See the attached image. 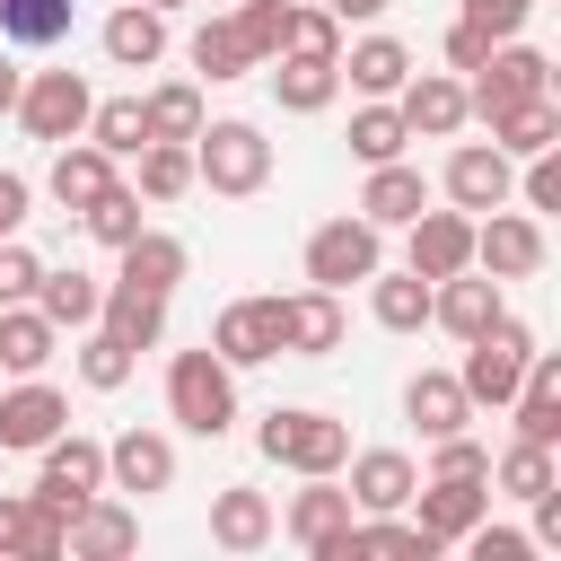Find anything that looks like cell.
<instances>
[{
    "label": "cell",
    "instance_id": "cell-36",
    "mask_svg": "<svg viewBox=\"0 0 561 561\" xmlns=\"http://www.w3.org/2000/svg\"><path fill=\"white\" fill-rule=\"evenodd\" d=\"M131 193L140 202H184L193 193V140H149V149H131Z\"/></svg>",
    "mask_w": 561,
    "mask_h": 561
},
{
    "label": "cell",
    "instance_id": "cell-54",
    "mask_svg": "<svg viewBox=\"0 0 561 561\" xmlns=\"http://www.w3.org/2000/svg\"><path fill=\"white\" fill-rule=\"evenodd\" d=\"M18 88H26V79H18V70H9V61H0V114H9V105H18Z\"/></svg>",
    "mask_w": 561,
    "mask_h": 561
},
{
    "label": "cell",
    "instance_id": "cell-22",
    "mask_svg": "<svg viewBox=\"0 0 561 561\" xmlns=\"http://www.w3.org/2000/svg\"><path fill=\"white\" fill-rule=\"evenodd\" d=\"M421 210H430V175H421L412 158L368 167V184H359V219H368V228H412Z\"/></svg>",
    "mask_w": 561,
    "mask_h": 561
},
{
    "label": "cell",
    "instance_id": "cell-1",
    "mask_svg": "<svg viewBox=\"0 0 561 561\" xmlns=\"http://www.w3.org/2000/svg\"><path fill=\"white\" fill-rule=\"evenodd\" d=\"M193 184H210L219 202H254V193L272 184V140H263V123H245V114L202 123V131H193Z\"/></svg>",
    "mask_w": 561,
    "mask_h": 561
},
{
    "label": "cell",
    "instance_id": "cell-6",
    "mask_svg": "<svg viewBox=\"0 0 561 561\" xmlns=\"http://www.w3.org/2000/svg\"><path fill=\"white\" fill-rule=\"evenodd\" d=\"M403 508H412V526L447 552V543H465V535L491 517V473H421Z\"/></svg>",
    "mask_w": 561,
    "mask_h": 561
},
{
    "label": "cell",
    "instance_id": "cell-32",
    "mask_svg": "<svg viewBox=\"0 0 561 561\" xmlns=\"http://www.w3.org/2000/svg\"><path fill=\"white\" fill-rule=\"evenodd\" d=\"M184 61H193V70L210 79V88H219V79H245V70H263V61L245 53V35H237V18H228V9H210V18L193 26V44H184Z\"/></svg>",
    "mask_w": 561,
    "mask_h": 561
},
{
    "label": "cell",
    "instance_id": "cell-45",
    "mask_svg": "<svg viewBox=\"0 0 561 561\" xmlns=\"http://www.w3.org/2000/svg\"><path fill=\"white\" fill-rule=\"evenodd\" d=\"M228 18H237V35H245V53L272 61V53H280V18H289V0H228Z\"/></svg>",
    "mask_w": 561,
    "mask_h": 561
},
{
    "label": "cell",
    "instance_id": "cell-49",
    "mask_svg": "<svg viewBox=\"0 0 561 561\" xmlns=\"http://www.w3.org/2000/svg\"><path fill=\"white\" fill-rule=\"evenodd\" d=\"M465 552H473V561H526V552H535V535H517V526H491V517H482V526L465 535Z\"/></svg>",
    "mask_w": 561,
    "mask_h": 561
},
{
    "label": "cell",
    "instance_id": "cell-5",
    "mask_svg": "<svg viewBox=\"0 0 561 561\" xmlns=\"http://www.w3.org/2000/svg\"><path fill=\"white\" fill-rule=\"evenodd\" d=\"M526 359H535V333H526L517 316H500V324H482V333L465 342V368H456V386H465V403H473V412H500V403L517 394V377H526Z\"/></svg>",
    "mask_w": 561,
    "mask_h": 561
},
{
    "label": "cell",
    "instance_id": "cell-20",
    "mask_svg": "<svg viewBox=\"0 0 561 561\" xmlns=\"http://www.w3.org/2000/svg\"><path fill=\"white\" fill-rule=\"evenodd\" d=\"M131 543H140V508L123 491H96L70 508V561H123Z\"/></svg>",
    "mask_w": 561,
    "mask_h": 561
},
{
    "label": "cell",
    "instance_id": "cell-55",
    "mask_svg": "<svg viewBox=\"0 0 561 561\" xmlns=\"http://www.w3.org/2000/svg\"><path fill=\"white\" fill-rule=\"evenodd\" d=\"M149 9H184V0H149Z\"/></svg>",
    "mask_w": 561,
    "mask_h": 561
},
{
    "label": "cell",
    "instance_id": "cell-26",
    "mask_svg": "<svg viewBox=\"0 0 561 561\" xmlns=\"http://www.w3.org/2000/svg\"><path fill=\"white\" fill-rule=\"evenodd\" d=\"M96 324H105L123 351H158V342H167V298H158V289H131V280H105Z\"/></svg>",
    "mask_w": 561,
    "mask_h": 561
},
{
    "label": "cell",
    "instance_id": "cell-13",
    "mask_svg": "<svg viewBox=\"0 0 561 561\" xmlns=\"http://www.w3.org/2000/svg\"><path fill=\"white\" fill-rule=\"evenodd\" d=\"M53 430H70V394L44 377H9L0 386V456H35Z\"/></svg>",
    "mask_w": 561,
    "mask_h": 561
},
{
    "label": "cell",
    "instance_id": "cell-47",
    "mask_svg": "<svg viewBox=\"0 0 561 561\" xmlns=\"http://www.w3.org/2000/svg\"><path fill=\"white\" fill-rule=\"evenodd\" d=\"M456 18H465V26H482L491 44H508V35H526V18H535V0H465Z\"/></svg>",
    "mask_w": 561,
    "mask_h": 561
},
{
    "label": "cell",
    "instance_id": "cell-17",
    "mask_svg": "<svg viewBox=\"0 0 561 561\" xmlns=\"http://www.w3.org/2000/svg\"><path fill=\"white\" fill-rule=\"evenodd\" d=\"M167 482H175V438H167V430H123V438H105V491L149 500V491H167Z\"/></svg>",
    "mask_w": 561,
    "mask_h": 561
},
{
    "label": "cell",
    "instance_id": "cell-29",
    "mask_svg": "<svg viewBox=\"0 0 561 561\" xmlns=\"http://www.w3.org/2000/svg\"><path fill=\"white\" fill-rule=\"evenodd\" d=\"M403 421H412L421 438H447V430H473V403H465V386H456V368H421V377L403 386Z\"/></svg>",
    "mask_w": 561,
    "mask_h": 561
},
{
    "label": "cell",
    "instance_id": "cell-19",
    "mask_svg": "<svg viewBox=\"0 0 561 561\" xmlns=\"http://www.w3.org/2000/svg\"><path fill=\"white\" fill-rule=\"evenodd\" d=\"M500 316H508V298H500V280H491V272H473V263H465V272L430 280V324H447L456 342H473V333H482V324H500Z\"/></svg>",
    "mask_w": 561,
    "mask_h": 561
},
{
    "label": "cell",
    "instance_id": "cell-53",
    "mask_svg": "<svg viewBox=\"0 0 561 561\" xmlns=\"http://www.w3.org/2000/svg\"><path fill=\"white\" fill-rule=\"evenodd\" d=\"M324 9H333V18H342V26H368V18H386V9H394V0H324Z\"/></svg>",
    "mask_w": 561,
    "mask_h": 561
},
{
    "label": "cell",
    "instance_id": "cell-50",
    "mask_svg": "<svg viewBox=\"0 0 561 561\" xmlns=\"http://www.w3.org/2000/svg\"><path fill=\"white\" fill-rule=\"evenodd\" d=\"M438 53H447V70H482V53H491V35H482V26H465V18H456V26H447V44H438Z\"/></svg>",
    "mask_w": 561,
    "mask_h": 561
},
{
    "label": "cell",
    "instance_id": "cell-15",
    "mask_svg": "<svg viewBox=\"0 0 561 561\" xmlns=\"http://www.w3.org/2000/svg\"><path fill=\"white\" fill-rule=\"evenodd\" d=\"M210 351H219L228 368H263V359H280V298H228L219 324H210Z\"/></svg>",
    "mask_w": 561,
    "mask_h": 561
},
{
    "label": "cell",
    "instance_id": "cell-23",
    "mask_svg": "<svg viewBox=\"0 0 561 561\" xmlns=\"http://www.w3.org/2000/svg\"><path fill=\"white\" fill-rule=\"evenodd\" d=\"M272 535H280V508H272L263 491H245V482L210 491V543H219V552H263Z\"/></svg>",
    "mask_w": 561,
    "mask_h": 561
},
{
    "label": "cell",
    "instance_id": "cell-21",
    "mask_svg": "<svg viewBox=\"0 0 561 561\" xmlns=\"http://www.w3.org/2000/svg\"><path fill=\"white\" fill-rule=\"evenodd\" d=\"M342 491H351V508L359 517H377V508H403L412 500V482H421V465L403 456V447H359V456H342Z\"/></svg>",
    "mask_w": 561,
    "mask_h": 561
},
{
    "label": "cell",
    "instance_id": "cell-18",
    "mask_svg": "<svg viewBox=\"0 0 561 561\" xmlns=\"http://www.w3.org/2000/svg\"><path fill=\"white\" fill-rule=\"evenodd\" d=\"M403 263L421 272V280H447V272H465L473 263V219L447 202V210H421L412 228H403Z\"/></svg>",
    "mask_w": 561,
    "mask_h": 561
},
{
    "label": "cell",
    "instance_id": "cell-42",
    "mask_svg": "<svg viewBox=\"0 0 561 561\" xmlns=\"http://www.w3.org/2000/svg\"><path fill=\"white\" fill-rule=\"evenodd\" d=\"M70 18H79V0H0V35H9V44H26V53L61 44V35H70Z\"/></svg>",
    "mask_w": 561,
    "mask_h": 561
},
{
    "label": "cell",
    "instance_id": "cell-35",
    "mask_svg": "<svg viewBox=\"0 0 561 561\" xmlns=\"http://www.w3.org/2000/svg\"><path fill=\"white\" fill-rule=\"evenodd\" d=\"M140 114H149V140H193V131L210 123V105H202V79H158V88L140 96Z\"/></svg>",
    "mask_w": 561,
    "mask_h": 561
},
{
    "label": "cell",
    "instance_id": "cell-25",
    "mask_svg": "<svg viewBox=\"0 0 561 561\" xmlns=\"http://www.w3.org/2000/svg\"><path fill=\"white\" fill-rule=\"evenodd\" d=\"M105 184H114V158H105V149L88 140V131H79V140H53V167H44V193H53L61 210H88V202H96Z\"/></svg>",
    "mask_w": 561,
    "mask_h": 561
},
{
    "label": "cell",
    "instance_id": "cell-43",
    "mask_svg": "<svg viewBox=\"0 0 561 561\" xmlns=\"http://www.w3.org/2000/svg\"><path fill=\"white\" fill-rule=\"evenodd\" d=\"M70 368H79V386L88 394H114V386H131V368H140V351H123L105 324H88V342L70 351Z\"/></svg>",
    "mask_w": 561,
    "mask_h": 561
},
{
    "label": "cell",
    "instance_id": "cell-48",
    "mask_svg": "<svg viewBox=\"0 0 561 561\" xmlns=\"http://www.w3.org/2000/svg\"><path fill=\"white\" fill-rule=\"evenodd\" d=\"M35 280H44V263L18 245V237H0V307H18V298H35Z\"/></svg>",
    "mask_w": 561,
    "mask_h": 561
},
{
    "label": "cell",
    "instance_id": "cell-11",
    "mask_svg": "<svg viewBox=\"0 0 561 561\" xmlns=\"http://www.w3.org/2000/svg\"><path fill=\"white\" fill-rule=\"evenodd\" d=\"M88 105H96V88H88L79 70H35L9 114L26 123V140H79V131H88Z\"/></svg>",
    "mask_w": 561,
    "mask_h": 561
},
{
    "label": "cell",
    "instance_id": "cell-4",
    "mask_svg": "<svg viewBox=\"0 0 561 561\" xmlns=\"http://www.w3.org/2000/svg\"><path fill=\"white\" fill-rule=\"evenodd\" d=\"M254 447H263L272 465H289V473H342L351 430H342L333 412H316V403H280V412H263Z\"/></svg>",
    "mask_w": 561,
    "mask_h": 561
},
{
    "label": "cell",
    "instance_id": "cell-2",
    "mask_svg": "<svg viewBox=\"0 0 561 561\" xmlns=\"http://www.w3.org/2000/svg\"><path fill=\"white\" fill-rule=\"evenodd\" d=\"M167 421L193 430V438H228V430H237V368H228L210 342L167 359Z\"/></svg>",
    "mask_w": 561,
    "mask_h": 561
},
{
    "label": "cell",
    "instance_id": "cell-52",
    "mask_svg": "<svg viewBox=\"0 0 561 561\" xmlns=\"http://www.w3.org/2000/svg\"><path fill=\"white\" fill-rule=\"evenodd\" d=\"M526 508H535V552H561V482H552V491H535Z\"/></svg>",
    "mask_w": 561,
    "mask_h": 561
},
{
    "label": "cell",
    "instance_id": "cell-7",
    "mask_svg": "<svg viewBox=\"0 0 561 561\" xmlns=\"http://www.w3.org/2000/svg\"><path fill=\"white\" fill-rule=\"evenodd\" d=\"M105 491V438H79V430H53L44 447H35V500L53 508V517H70L79 500H96Z\"/></svg>",
    "mask_w": 561,
    "mask_h": 561
},
{
    "label": "cell",
    "instance_id": "cell-10",
    "mask_svg": "<svg viewBox=\"0 0 561 561\" xmlns=\"http://www.w3.org/2000/svg\"><path fill=\"white\" fill-rule=\"evenodd\" d=\"M386 263V228H368L359 210H342V219H324L316 237H307V280L316 289H351V280H368Z\"/></svg>",
    "mask_w": 561,
    "mask_h": 561
},
{
    "label": "cell",
    "instance_id": "cell-56",
    "mask_svg": "<svg viewBox=\"0 0 561 561\" xmlns=\"http://www.w3.org/2000/svg\"><path fill=\"white\" fill-rule=\"evenodd\" d=\"M210 9H228V0H210Z\"/></svg>",
    "mask_w": 561,
    "mask_h": 561
},
{
    "label": "cell",
    "instance_id": "cell-33",
    "mask_svg": "<svg viewBox=\"0 0 561 561\" xmlns=\"http://www.w3.org/2000/svg\"><path fill=\"white\" fill-rule=\"evenodd\" d=\"M368 316H377L386 333H421V324H430V280H421L412 263H403V272L377 263V272H368Z\"/></svg>",
    "mask_w": 561,
    "mask_h": 561
},
{
    "label": "cell",
    "instance_id": "cell-41",
    "mask_svg": "<svg viewBox=\"0 0 561 561\" xmlns=\"http://www.w3.org/2000/svg\"><path fill=\"white\" fill-rule=\"evenodd\" d=\"M79 228H88L96 245H114V254H123V245H131V237L149 228V210H140V193H131V184L114 175V184H105V193H96V202L79 210Z\"/></svg>",
    "mask_w": 561,
    "mask_h": 561
},
{
    "label": "cell",
    "instance_id": "cell-51",
    "mask_svg": "<svg viewBox=\"0 0 561 561\" xmlns=\"http://www.w3.org/2000/svg\"><path fill=\"white\" fill-rule=\"evenodd\" d=\"M26 210H35V184L0 167V237H18V228H26Z\"/></svg>",
    "mask_w": 561,
    "mask_h": 561
},
{
    "label": "cell",
    "instance_id": "cell-30",
    "mask_svg": "<svg viewBox=\"0 0 561 561\" xmlns=\"http://www.w3.org/2000/svg\"><path fill=\"white\" fill-rule=\"evenodd\" d=\"M263 70H272L280 114H324V105L342 96V70H333V61H316V53H272Z\"/></svg>",
    "mask_w": 561,
    "mask_h": 561
},
{
    "label": "cell",
    "instance_id": "cell-34",
    "mask_svg": "<svg viewBox=\"0 0 561 561\" xmlns=\"http://www.w3.org/2000/svg\"><path fill=\"white\" fill-rule=\"evenodd\" d=\"M96 298H105V280H96V272H79V263H61V272H44V280H35V307H44L61 333H88V324H96Z\"/></svg>",
    "mask_w": 561,
    "mask_h": 561
},
{
    "label": "cell",
    "instance_id": "cell-16",
    "mask_svg": "<svg viewBox=\"0 0 561 561\" xmlns=\"http://www.w3.org/2000/svg\"><path fill=\"white\" fill-rule=\"evenodd\" d=\"M342 333H351L342 289H316V280H307L298 298H280V351H289V359H333Z\"/></svg>",
    "mask_w": 561,
    "mask_h": 561
},
{
    "label": "cell",
    "instance_id": "cell-28",
    "mask_svg": "<svg viewBox=\"0 0 561 561\" xmlns=\"http://www.w3.org/2000/svg\"><path fill=\"white\" fill-rule=\"evenodd\" d=\"M333 70H342L359 96H394V88L412 79V44H403V35H359V44L333 53Z\"/></svg>",
    "mask_w": 561,
    "mask_h": 561
},
{
    "label": "cell",
    "instance_id": "cell-37",
    "mask_svg": "<svg viewBox=\"0 0 561 561\" xmlns=\"http://www.w3.org/2000/svg\"><path fill=\"white\" fill-rule=\"evenodd\" d=\"M561 482V465H552V447H535V438H508L500 456H491V500H535V491H552Z\"/></svg>",
    "mask_w": 561,
    "mask_h": 561
},
{
    "label": "cell",
    "instance_id": "cell-27",
    "mask_svg": "<svg viewBox=\"0 0 561 561\" xmlns=\"http://www.w3.org/2000/svg\"><path fill=\"white\" fill-rule=\"evenodd\" d=\"M105 61L114 70H158V53H167V9H149V0H123L114 18H105Z\"/></svg>",
    "mask_w": 561,
    "mask_h": 561
},
{
    "label": "cell",
    "instance_id": "cell-14",
    "mask_svg": "<svg viewBox=\"0 0 561 561\" xmlns=\"http://www.w3.org/2000/svg\"><path fill=\"white\" fill-rule=\"evenodd\" d=\"M394 114H403L412 140H456L465 131V79L456 70H412L394 88Z\"/></svg>",
    "mask_w": 561,
    "mask_h": 561
},
{
    "label": "cell",
    "instance_id": "cell-9",
    "mask_svg": "<svg viewBox=\"0 0 561 561\" xmlns=\"http://www.w3.org/2000/svg\"><path fill=\"white\" fill-rule=\"evenodd\" d=\"M473 272H491L500 289H508V280H535V272H543V219H535V210H508V202L482 210V219H473Z\"/></svg>",
    "mask_w": 561,
    "mask_h": 561
},
{
    "label": "cell",
    "instance_id": "cell-46",
    "mask_svg": "<svg viewBox=\"0 0 561 561\" xmlns=\"http://www.w3.org/2000/svg\"><path fill=\"white\" fill-rule=\"evenodd\" d=\"M517 167H526V175H517L508 193H517L535 219H543V210H561V149H535V158H517Z\"/></svg>",
    "mask_w": 561,
    "mask_h": 561
},
{
    "label": "cell",
    "instance_id": "cell-39",
    "mask_svg": "<svg viewBox=\"0 0 561 561\" xmlns=\"http://www.w3.org/2000/svg\"><path fill=\"white\" fill-rule=\"evenodd\" d=\"M403 114H394V96H359V114H351V158L359 167H386V158H403Z\"/></svg>",
    "mask_w": 561,
    "mask_h": 561
},
{
    "label": "cell",
    "instance_id": "cell-8",
    "mask_svg": "<svg viewBox=\"0 0 561 561\" xmlns=\"http://www.w3.org/2000/svg\"><path fill=\"white\" fill-rule=\"evenodd\" d=\"M307 491H289V508H280V535L307 552V561H342V535H351V491H342V473H298Z\"/></svg>",
    "mask_w": 561,
    "mask_h": 561
},
{
    "label": "cell",
    "instance_id": "cell-3",
    "mask_svg": "<svg viewBox=\"0 0 561 561\" xmlns=\"http://www.w3.org/2000/svg\"><path fill=\"white\" fill-rule=\"evenodd\" d=\"M526 96H552V61L535 53V44H491L482 53V70H465V123H500L508 105H526Z\"/></svg>",
    "mask_w": 561,
    "mask_h": 561
},
{
    "label": "cell",
    "instance_id": "cell-24",
    "mask_svg": "<svg viewBox=\"0 0 561 561\" xmlns=\"http://www.w3.org/2000/svg\"><path fill=\"white\" fill-rule=\"evenodd\" d=\"M53 351H61V324H53L35 298L0 307V377H44V368H53Z\"/></svg>",
    "mask_w": 561,
    "mask_h": 561
},
{
    "label": "cell",
    "instance_id": "cell-40",
    "mask_svg": "<svg viewBox=\"0 0 561 561\" xmlns=\"http://www.w3.org/2000/svg\"><path fill=\"white\" fill-rule=\"evenodd\" d=\"M491 140H500L508 158H535V149H561V105H552V96H526V105H508V114L491 123Z\"/></svg>",
    "mask_w": 561,
    "mask_h": 561
},
{
    "label": "cell",
    "instance_id": "cell-31",
    "mask_svg": "<svg viewBox=\"0 0 561 561\" xmlns=\"http://www.w3.org/2000/svg\"><path fill=\"white\" fill-rule=\"evenodd\" d=\"M193 272V254H184V237H167V228H140L131 245H123V272L114 280H131V289H158V298H175V280Z\"/></svg>",
    "mask_w": 561,
    "mask_h": 561
},
{
    "label": "cell",
    "instance_id": "cell-44",
    "mask_svg": "<svg viewBox=\"0 0 561 561\" xmlns=\"http://www.w3.org/2000/svg\"><path fill=\"white\" fill-rule=\"evenodd\" d=\"M280 53H316V61H333V53H342V18H333L324 0H289V18H280Z\"/></svg>",
    "mask_w": 561,
    "mask_h": 561
},
{
    "label": "cell",
    "instance_id": "cell-12",
    "mask_svg": "<svg viewBox=\"0 0 561 561\" xmlns=\"http://www.w3.org/2000/svg\"><path fill=\"white\" fill-rule=\"evenodd\" d=\"M508 184H517V158H508L500 140H456V149H447V167H438V193H447L465 219L500 210V202H508Z\"/></svg>",
    "mask_w": 561,
    "mask_h": 561
},
{
    "label": "cell",
    "instance_id": "cell-38",
    "mask_svg": "<svg viewBox=\"0 0 561 561\" xmlns=\"http://www.w3.org/2000/svg\"><path fill=\"white\" fill-rule=\"evenodd\" d=\"M88 140H96L114 167H123L131 149H149V114H140V96H96V105H88Z\"/></svg>",
    "mask_w": 561,
    "mask_h": 561
}]
</instances>
